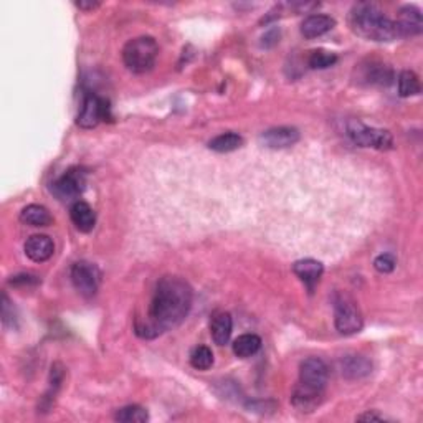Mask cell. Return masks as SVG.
Returning <instances> with one entry per match:
<instances>
[{
  "mask_svg": "<svg viewBox=\"0 0 423 423\" xmlns=\"http://www.w3.org/2000/svg\"><path fill=\"white\" fill-rule=\"evenodd\" d=\"M159 55V45L153 37L129 40L123 48V62L129 72L143 75L154 68Z\"/></svg>",
  "mask_w": 423,
  "mask_h": 423,
  "instance_id": "3957f363",
  "label": "cell"
},
{
  "mask_svg": "<svg viewBox=\"0 0 423 423\" xmlns=\"http://www.w3.org/2000/svg\"><path fill=\"white\" fill-rule=\"evenodd\" d=\"M327 377H329V369H327L326 362L319 359V357H309V359L301 362L300 385H303L309 390L324 394Z\"/></svg>",
  "mask_w": 423,
  "mask_h": 423,
  "instance_id": "52a82bcc",
  "label": "cell"
},
{
  "mask_svg": "<svg viewBox=\"0 0 423 423\" xmlns=\"http://www.w3.org/2000/svg\"><path fill=\"white\" fill-rule=\"evenodd\" d=\"M114 420L121 423H145L149 420V414L143 407L128 405L116 412Z\"/></svg>",
  "mask_w": 423,
  "mask_h": 423,
  "instance_id": "603a6c76",
  "label": "cell"
},
{
  "mask_svg": "<svg viewBox=\"0 0 423 423\" xmlns=\"http://www.w3.org/2000/svg\"><path fill=\"white\" fill-rule=\"evenodd\" d=\"M336 20L329 17V15H322V13H314L309 15L303 20L301 23V33L304 35L306 38H317L321 35H324L329 32V30L334 28Z\"/></svg>",
  "mask_w": 423,
  "mask_h": 423,
  "instance_id": "5bb4252c",
  "label": "cell"
},
{
  "mask_svg": "<svg viewBox=\"0 0 423 423\" xmlns=\"http://www.w3.org/2000/svg\"><path fill=\"white\" fill-rule=\"evenodd\" d=\"M334 322L336 329L344 336L356 334L362 329V314L359 306L351 296L339 295L334 304Z\"/></svg>",
  "mask_w": 423,
  "mask_h": 423,
  "instance_id": "277c9868",
  "label": "cell"
},
{
  "mask_svg": "<svg viewBox=\"0 0 423 423\" xmlns=\"http://www.w3.org/2000/svg\"><path fill=\"white\" fill-rule=\"evenodd\" d=\"M361 82H366L367 84H384L387 87L392 82V70L385 67L384 63L370 62L361 68Z\"/></svg>",
  "mask_w": 423,
  "mask_h": 423,
  "instance_id": "ac0fdd59",
  "label": "cell"
},
{
  "mask_svg": "<svg viewBox=\"0 0 423 423\" xmlns=\"http://www.w3.org/2000/svg\"><path fill=\"white\" fill-rule=\"evenodd\" d=\"M394 23L397 30V37L399 38L420 35L423 30L422 13L414 5H405V7H402Z\"/></svg>",
  "mask_w": 423,
  "mask_h": 423,
  "instance_id": "30bf717a",
  "label": "cell"
},
{
  "mask_svg": "<svg viewBox=\"0 0 423 423\" xmlns=\"http://www.w3.org/2000/svg\"><path fill=\"white\" fill-rule=\"evenodd\" d=\"M261 347V339L256 334H243L234 342V354L241 359L255 356Z\"/></svg>",
  "mask_w": 423,
  "mask_h": 423,
  "instance_id": "44dd1931",
  "label": "cell"
},
{
  "mask_svg": "<svg viewBox=\"0 0 423 423\" xmlns=\"http://www.w3.org/2000/svg\"><path fill=\"white\" fill-rule=\"evenodd\" d=\"M300 141V131L296 128H288V126H281V128H271L261 134V143L266 148L271 149H285L291 148Z\"/></svg>",
  "mask_w": 423,
  "mask_h": 423,
  "instance_id": "8fae6325",
  "label": "cell"
},
{
  "mask_svg": "<svg viewBox=\"0 0 423 423\" xmlns=\"http://www.w3.org/2000/svg\"><path fill=\"white\" fill-rule=\"evenodd\" d=\"M357 420H359V422H384L385 417L379 415V414H374V412H367V414H362V415L357 417Z\"/></svg>",
  "mask_w": 423,
  "mask_h": 423,
  "instance_id": "f1b7e54d",
  "label": "cell"
},
{
  "mask_svg": "<svg viewBox=\"0 0 423 423\" xmlns=\"http://www.w3.org/2000/svg\"><path fill=\"white\" fill-rule=\"evenodd\" d=\"M77 7L82 10H93V9H98L99 4L98 2H77Z\"/></svg>",
  "mask_w": 423,
  "mask_h": 423,
  "instance_id": "4dcf8cb0",
  "label": "cell"
},
{
  "mask_svg": "<svg viewBox=\"0 0 423 423\" xmlns=\"http://www.w3.org/2000/svg\"><path fill=\"white\" fill-rule=\"evenodd\" d=\"M372 372V364L369 359H366L364 356L351 354L341 359V374L346 379L357 380L362 377H367Z\"/></svg>",
  "mask_w": 423,
  "mask_h": 423,
  "instance_id": "4fadbf2b",
  "label": "cell"
},
{
  "mask_svg": "<svg viewBox=\"0 0 423 423\" xmlns=\"http://www.w3.org/2000/svg\"><path fill=\"white\" fill-rule=\"evenodd\" d=\"M106 116H108V103H106V99L99 98L94 93H88L83 99V106L78 114L77 123L79 128L92 129L97 128Z\"/></svg>",
  "mask_w": 423,
  "mask_h": 423,
  "instance_id": "ba28073f",
  "label": "cell"
},
{
  "mask_svg": "<svg viewBox=\"0 0 423 423\" xmlns=\"http://www.w3.org/2000/svg\"><path fill=\"white\" fill-rule=\"evenodd\" d=\"M70 216H72L75 226L83 234H89L94 229V224H97V215H94L93 209L87 202H82V200L72 205Z\"/></svg>",
  "mask_w": 423,
  "mask_h": 423,
  "instance_id": "e0dca14e",
  "label": "cell"
},
{
  "mask_svg": "<svg viewBox=\"0 0 423 423\" xmlns=\"http://www.w3.org/2000/svg\"><path fill=\"white\" fill-rule=\"evenodd\" d=\"M280 38V32H276V30H271V32H268L263 37V45L265 47H271V45H275L276 42H278Z\"/></svg>",
  "mask_w": 423,
  "mask_h": 423,
  "instance_id": "f546056e",
  "label": "cell"
},
{
  "mask_svg": "<svg viewBox=\"0 0 423 423\" xmlns=\"http://www.w3.org/2000/svg\"><path fill=\"white\" fill-rule=\"evenodd\" d=\"M293 271L309 290H313L317 285V281L321 280L324 266L316 260H300L293 265Z\"/></svg>",
  "mask_w": 423,
  "mask_h": 423,
  "instance_id": "2e32d148",
  "label": "cell"
},
{
  "mask_svg": "<svg viewBox=\"0 0 423 423\" xmlns=\"http://www.w3.org/2000/svg\"><path fill=\"white\" fill-rule=\"evenodd\" d=\"M243 144V138L236 133H225L214 138L209 143V148L215 153H231V150H236L241 148Z\"/></svg>",
  "mask_w": 423,
  "mask_h": 423,
  "instance_id": "7402d4cb",
  "label": "cell"
},
{
  "mask_svg": "<svg viewBox=\"0 0 423 423\" xmlns=\"http://www.w3.org/2000/svg\"><path fill=\"white\" fill-rule=\"evenodd\" d=\"M349 25L352 32L372 42H392L399 38L394 20L370 2H359L351 9Z\"/></svg>",
  "mask_w": 423,
  "mask_h": 423,
  "instance_id": "7a4b0ae2",
  "label": "cell"
},
{
  "mask_svg": "<svg viewBox=\"0 0 423 423\" xmlns=\"http://www.w3.org/2000/svg\"><path fill=\"white\" fill-rule=\"evenodd\" d=\"M322 395L324 394H321V392L309 390L298 384L293 392V397H291V402H293L295 409H298L300 412H313L321 404Z\"/></svg>",
  "mask_w": 423,
  "mask_h": 423,
  "instance_id": "d6986e66",
  "label": "cell"
},
{
  "mask_svg": "<svg viewBox=\"0 0 423 423\" xmlns=\"http://www.w3.org/2000/svg\"><path fill=\"white\" fill-rule=\"evenodd\" d=\"M192 300L194 293L187 281L180 276H164L155 286L148 319L136 321V332L144 339H153L180 326L192 308Z\"/></svg>",
  "mask_w": 423,
  "mask_h": 423,
  "instance_id": "6da1fadb",
  "label": "cell"
},
{
  "mask_svg": "<svg viewBox=\"0 0 423 423\" xmlns=\"http://www.w3.org/2000/svg\"><path fill=\"white\" fill-rule=\"evenodd\" d=\"M20 221L30 226H48L53 224V216L43 205H27L20 211Z\"/></svg>",
  "mask_w": 423,
  "mask_h": 423,
  "instance_id": "ffe728a7",
  "label": "cell"
},
{
  "mask_svg": "<svg viewBox=\"0 0 423 423\" xmlns=\"http://www.w3.org/2000/svg\"><path fill=\"white\" fill-rule=\"evenodd\" d=\"M231 331H234V319L225 311H219L211 316L210 321V334L211 339L215 341V344L225 346L230 341Z\"/></svg>",
  "mask_w": 423,
  "mask_h": 423,
  "instance_id": "9a60e30c",
  "label": "cell"
},
{
  "mask_svg": "<svg viewBox=\"0 0 423 423\" xmlns=\"http://www.w3.org/2000/svg\"><path fill=\"white\" fill-rule=\"evenodd\" d=\"M55 245L48 235H32L25 241V255L35 263H43L53 256Z\"/></svg>",
  "mask_w": 423,
  "mask_h": 423,
  "instance_id": "7c38bea8",
  "label": "cell"
},
{
  "mask_svg": "<svg viewBox=\"0 0 423 423\" xmlns=\"http://www.w3.org/2000/svg\"><path fill=\"white\" fill-rule=\"evenodd\" d=\"M420 79L414 72H402L399 75V94L402 98L415 97V94L420 93Z\"/></svg>",
  "mask_w": 423,
  "mask_h": 423,
  "instance_id": "cb8c5ba5",
  "label": "cell"
},
{
  "mask_svg": "<svg viewBox=\"0 0 423 423\" xmlns=\"http://www.w3.org/2000/svg\"><path fill=\"white\" fill-rule=\"evenodd\" d=\"M72 281L79 295L84 298H93L101 283V271L89 261H78L72 268Z\"/></svg>",
  "mask_w": 423,
  "mask_h": 423,
  "instance_id": "8992f818",
  "label": "cell"
},
{
  "mask_svg": "<svg viewBox=\"0 0 423 423\" xmlns=\"http://www.w3.org/2000/svg\"><path fill=\"white\" fill-rule=\"evenodd\" d=\"M35 285V283H38V280H37V276H33V275H18V276H15V278L12 280V285Z\"/></svg>",
  "mask_w": 423,
  "mask_h": 423,
  "instance_id": "83f0119b",
  "label": "cell"
},
{
  "mask_svg": "<svg viewBox=\"0 0 423 423\" xmlns=\"http://www.w3.org/2000/svg\"><path fill=\"white\" fill-rule=\"evenodd\" d=\"M395 265H397V261L394 258V255H389V253L379 255L374 261V268L382 275L392 273V271L395 270Z\"/></svg>",
  "mask_w": 423,
  "mask_h": 423,
  "instance_id": "4316f807",
  "label": "cell"
},
{
  "mask_svg": "<svg viewBox=\"0 0 423 423\" xmlns=\"http://www.w3.org/2000/svg\"><path fill=\"white\" fill-rule=\"evenodd\" d=\"M214 364V352H211L207 346L195 347L190 354V366L195 370H207Z\"/></svg>",
  "mask_w": 423,
  "mask_h": 423,
  "instance_id": "d4e9b609",
  "label": "cell"
},
{
  "mask_svg": "<svg viewBox=\"0 0 423 423\" xmlns=\"http://www.w3.org/2000/svg\"><path fill=\"white\" fill-rule=\"evenodd\" d=\"M84 185H87V172L79 167H73L63 174L52 189L58 199L70 200L78 197L84 190Z\"/></svg>",
  "mask_w": 423,
  "mask_h": 423,
  "instance_id": "9c48e42d",
  "label": "cell"
},
{
  "mask_svg": "<svg viewBox=\"0 0 423 423\" xmlns=\"http://www.w3.org/2000/svg\"><path fill=\"white\" fill-rule=\"evenodd\" d=\"M337 62L336 53L327 52V50H314L309 57V67L314 70H324L332 67Z\"/></svg>",
  "mask_w": 423,
  "mask_h": 423,
  "instance_id": "484cf974",
  "label": "cell"
},
{
  "mask_svg": "<svg viewBox=\"0 0 423 423\" xmlns=\"http://www.w3.org/2000/svg\"><path fill=\"white\" fill-rule=\"evenodd\" d=\"M347 134L352 139V143L361 145V148H374L379 150H385L392 148V134L389 131L369 128L362 123H351L347 126Z\"/></svg>",
  "mask_w": 423,
  "mask_h": 423,
  "instance_id": "5b68a950",
  "label": "cell"
}]
</instances>
